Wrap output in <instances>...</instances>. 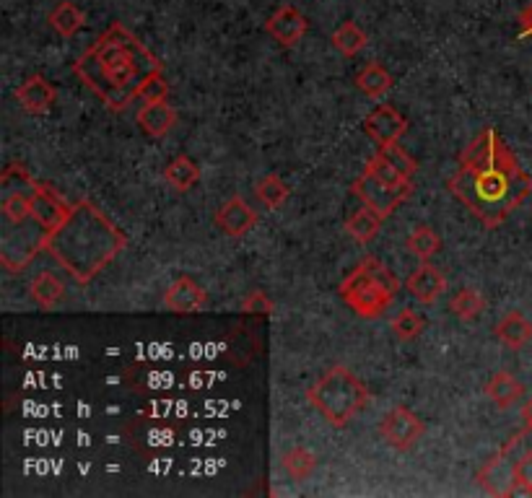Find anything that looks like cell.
Masks as SVG:
<instances>
[{
  "mask_svg": "<svg viewBox=\"0 0 532 498\" xmlns=\"http://www.w3.org/2000/svg\"><path fill=\"white\" fill-rule=\"evenodd\" d=\"M449 192L473 213L488 231L499 229L532 192L525 172L494 128L475 135L462 151L457 172L447 179Z\"/></svg>",
  "mask_w": 532,
  "mask_h": 498,
  "instance_id": "obj_1",
  "label": "cell"
},
{
  "mask_svg": "<svg viewBox=\"0 0 532 498\" xmlns=\"http://www.w3.org/2000/svg\"><path fill=\"white\" fill-rule=\"evenodd\" d=\"M73 73L91 94H97L112 112L128 109L164 65L141 39L122 24H112L97 42L76 60Z\"/></svg>",
  "mask_w": 532,
  "mask_h": 498,
  "instance_id": "obj_2",
  "label": "cell"
},
{
  "mask_svg": "<svg viewBox=\"0 0 532 498\" xmlns=\"http://www.w3.org/2000/svg\"><path fill=\"white\" fill-rule=\"evenodd\" d=\"M128 247V237L91 200L73 203L71 213L47 237L45 252L71 275L78 286H89L109 262Z\"/></svg>",
  "mask_w": 532,
  "mask_h": 498,
  "instance_id": "obj_3",
  "label": "cell"
},
{
  "mask_svg": "<svg viewBox=\"0 0 532 498\" xmlns=\"http://www.w3.org/2000/svg\"><path fill=\"white\" fill-rule=\"evenodd\" d=\"M338 294L346 301V307L353 314H359L361 320H377L400 294V281L385 262L377 257H364L343 278Z\"/></svg>",
  "mask_w": 532,
  "mask_h": 498,
  "instance_id": "obj_4",
  "label": "cell"
},
{
  "mask_svg": "<svg viewBox=\"0 0 532 498\" xmlns=\"http://www.w3.org/2000/svg\"><path fill=\"white\" fill-rule=\"evenodd\" d=\"M307 400L327 426L346 428L369 405V387L346 366H333L309 387Z\"/></svg>",
  "mask_w": 532,
  "mask_h": 498,
  "instance_id": "obj_5",
  "label": "cell"
},
{
  "mask_svg": "<svg viewBox=\"0 0 532 498\" xmlns=\"http://www.w3.org/2000/svg\"><path fill=\"white\" fill-rule=\"evenodd\" d=\"M351 192L366 205V208L377 211L382 218H390L392 213L398 211L400 205L405 203V200L411 198L413 187L387 185L385 179L374 177L369 169H364L361 177L351 185Z\"/></svg>",
  "mask_w": 532,
  "mask_h": 498,
  "instance_id": "obj_6",
  "label": "cell"
},
{
  "mask_svg": "<svg viewBox=\"0 0 532 498\" xmlns=\"http://www.w3.org/2000/svg\"><path fill=\"white\" fill-rule=\"evenodd\" d=\"M426 423L424 418H418L411 408L398 405L379 421V436L385 439V444L395 452H411L418 441L424 439Z\"/></svg>",
  "mask_w": 532,
  "mask_h": 498,
  "instance_id": "obj_7",
  "label": "cell"
},
{
  "mask_svg": "<svg viewBox=\"0 0 532 498\" xmlns=\"http://www.w3.org/2000/svg\"><path fill=\"white\" fill-rule=\"evenodd\" d=\"M475 480H478V486H481L488 496H517V488H520V483H517V460H514L509 452L499 449V454H494V457L478 470Z\"/></svg>",
  "mask_w": 532,
  "mask_h": 498,
  "instance_id": "obj_8",
  "label": "cell"
},
{
  "mask_svg": "<svg viewBox=\"0 0 532 498\" xmlns=\"http://www.w3.org/2000/svg\"><path fill=\"white\" fill-rule=\"evenodd\" d=\"M71 208L73 205L50 182H37L32 192V218L39 229L47 231V237L68 218Z\"/></svg>",
  "mask_w": 532,
  "mask_h": 498,
  "instance_id": "obj_9",
  "label": "cell"
},
{
  "mask_svg": "<svg viewBox=\"0 0 532 498\" xmlns=\"http://www.w3.org/2000/svg\"><path fill=\"white\" fill-rule=\"evenodd\" d=\"M364 133L382 146H392L398 143L405 133H408V120L403 117V112L392 107V104H379L374 107L369 115L364 117Z\"/></svg>",
  "mask_w": 532,
  "mask_h": 498,
  "instance_id": "obj_10",
  "label": "cell"
},
{
  "mask_svg": "<svg viewBox=\"0 0 532 498\" xmlns=\"http://www.w3.org/2000/svg\"><path fill=\"white\" fill-rule=\"evenodd\" d=\"M257 221H260V213H257L247 200L239 198V195L226 200V203L216 211V216H213L216 229L231 239H239L244 237V234H250V231L257 226Z\"/></svg>",
  "mask_w": 532,
  "mask_h": 498,
  "instance_id": "obj_11",
  "label": "cell"
},
{
  "mask_svg": "<svg viewBox=\"0 0 532 498\" xmlns=\"http://www.w3.org/2000/svg\"><path fill=\"white\" fill-rule=\"evenodd\" d=\"M265 32L276 39L278 45L291 50L307 37L309 21L302 11L296 6H281L268 21H265Z\"/></svg>",
  "mask_w": 532,
  "mask_h": 498,
  "instance_id": "obj_12",
  "label": "cell"
},
{
  "mask_svg": "<svg viewBox=\"0 0 532 498\" xmlns=\"http://www.w3.org/2000/svg\"><path fill=\"white\" fill-rule=\"evenodd\" d=\"M206 304V288L200 286L193 275L174 278V283L167 288V294H164V307L174 314H195L200 312V309H206Z\"/></svg>",
  "mask_w": 532,
  "mask_h": 498,
  "instance_id": "obj_13",
  "label": "cell"
},
{
  "mask_svg": "<svg viewBox=\"0 0 532 498\" xmlns=\"http://www.w3.org/2000/svg\"><path fill=\"white\" fill-rule=\"evenodd\" d=\"M13 96H16V102L21 104L26 115H47L55 107L58 91H55V86L45 76L34 73V76H29L21 83Z\"/></svg>",
  "mask_w": 532,
  "mask_h": 498,
  "instance_id": "obj_14",
  "label": "cell"
},
{
  "mask_svg": "<svg viewBox=\"0 0 532 498\" xmlns=\"http://www.w3.org/2000/svg\"><path fill=\"white\" fill-rule=\"evenodd\" d=\"M135 122L148 138H167L174 125H177V109L167 99L143 102V107L135 112Z\"/></svg>",
  "mask_w": 532,
  "mask_h": 498,
  "instance_id": "obj_15",
  "label": "cell"
},
{
  "mask_svg": "<svg viewBox=\"0 0 532 498\" xmlns=\"http://www.w3.org/2000/svg\"><path fill=\"white\" fill-rule=\"evenodd\" d=\"M405 291L421 304H434L447 291V278L442 270H436L429 262H421L405 281Z\"/></svg>",
  "mask_w": 532,
  "mask_h": 498,
  "instance_id": "obj_16",
  "label": "cell"
},
{
  "mask_svg": "<svg viewBox=\"0 0 532 498\" xmlns=\"http://www.w3.org/2000/svg\"><path fill=\"white\" fill-rule=\"evenodd\" d=\"M483 395L499 410H509L525 397V384L514 377V374H509V371H496L494 377L486 382V387H483Z\"/></svg>",
  "mask_w": 532,
  "mask_h": 498,
  "instance_id": "obj_17",
  "label": "cell"
},
{
  "mask_svg": "<svg viewBox=\"0 0 532 498\" xmlns=\"http://www.w3.org/2000/svg\"><path fill=\"white\" fill-rule=\"evenodd\" d=\"M29 296H32V301L39 309L52 312V309H58L65 301V283L60 281L58 275L50 273V270H42L29 283Z\"/></svg>",
  "mask_w": 532,
  "mask_h": 498,
  "instance_id": "obj_18",
  "label": "cell"
},
{
  "mask_svg": "<svg viewBox=\"0 0 532 498\" xmlns=\"http://www.w3.org/2000/svg\"><path fill=\"white\" fill-rule=\"evenodd\" d=\"M496 338L501 343L512 348V351H522L525 345H530L532 340V322L527 320L522 312H507L499 320V325L494 327Z\"/></svg>",
  "mask_w": 532,
  "mask_h": 498,
  "instance_id": "obj_19",
  "label": "cell"
},
{
  "mask_svg": "<svg viewBox=\"0 0 532 498\" xmlns=\"http://www.w3.org/2000/svg\"><path fill=\"white\" fill-rule=\"evenodd\" d=\"M47 24L52 26V32H58L63 39H71L84 29L86 13L73 0H60L47 16Z\"/></svg>",
  "mask_w": 532,
  "mask_h": 498,
  "instance_id": "obj_20",
  "label": "cell"
},
{
  "mask_svg": "<svg viewBox=\"0 0 532 498\" xmlns=\"http://www.w3.org/2000/svg\"><path fill=\"white\" fill-rule=\"evenodd\" d=\"M32 192H0V216H3V224L21 226L32 221Z\"/></svg>",
  "mask_w": 532,
  "mask_h": 498,
  "instance_id": "obj_21",
  "label": "cell"
},
{
  "mask_svg": "<svg viewBox=\"0 0 532 498\" xmlns=\"http://www.w3.org/2000/svg\"><path fill=\"white\" fill-rule=\"evenodd\" d=\"M392 76L382 63H369L361 68V73L356 76V89L369 99H382L387 91L392 89Z\"/></svg>",
  "mask_w": 532,
  "mask_h": 498,
  "instance_id": "obj_22",
  "label": "cell"
},
{
  "mask_svg": "<svg viewBox=\"0 0 532 498\" xmlns=\"http://www.w3.org/2000/svg\"><path fill=\"white\" fill-rule=\"evenodd\" d=\"M164 179H167V185H172L177 192L193 190L200 182V166L185 154L174 156L167 164V169H164Z\"/></svg>",
  "mask_w": 532,
  "mask_h": 498,
  "instance_id": "obj_23",
  "label": "cell"
},
{
  "mask_svg": "<svg viewBox=\"0 0 532 498\" xmlns=\"http://www.w3.org/2000/svg\"><path fill=\"white\" fill-rule=\"evenodd\" d=\"M382 224H385V218L379 216L377 211H372V208H366L364 205L361 211H356L351 218H348L346 231L353 242L369 244L374 237H377L379 231H382Z\"/></svg>",
  "mask_w": 532,
  "mask_h": 498,
  "instance_id": "obj_24",
  "label": "cell"
},
{
  "mask_svg": "<svg viewBox=\"0 0 532 498\" xmlns=\"http://www.w3.org/2000/svg\"><path fill=\"white\" fill-rule=\"evenodd\" d=\"M405 247H408V252H411L413 257H418L421 262H429L431 257L439 255V249H442V237H439L429 224H418L416 229L408 234V239H405Z\"/></svg>",
  "mask_w": 532,
  "mask_h": 498,
  "instance_id": "obj_25",
  "label": "cell"
},
{
  "mask_svg": "<svg viewBox=\"0 0 532 498\" xmlns=\"http://www.w3.org/2000/svg\"><path fill=\"white\" fill-rule=\"evenodd\" d=\"M289 185L283 182L278 174H265L255 185V198L268 208V211H278L286 200H289Z\"/></svg>",
  "mask_w": 532,
  "mask_h": 498,
  "instance_id": "obj_26",
  "label": "cell"
},
{
  "mask_svg": "<svg viewBox=\"0 0 532 498\" xmlns=\"http://www.w3.org/2000/svg\"><path fill=\"white\" fill-rule=\"evenodd\" d=\"M366 32L361 29L359 24H353V21H343L333 32V45L340 55H346V58H353V55H359L361 50L366 47Z\"/></svg>",
  "mask_w": 532,
  "mask_h": 498,
  "instance_id": "obj_27",
  "label": "cell"
},
{
  "mask_svg": "<svg viewBox=\"0 0 532 498\" xmlns=\"http://www.w3.org/2000/svg\"><path fill=\"white\" fill-rule=\"evenodd\" d=\"M449 312L460 317V320L470 322L486 312V299H483L475 288H460V291L449 299Z\"/></svg>",
  "mask_w": 532,
  "mask_h": 498,
  "instance_id": "obj_28",
  "label": "cell"
},
{
  "mask_svg": "<svg viewBox=\"0 0 532 498\" xmlns=\"http://www.w3.org/2000/svg\"><path fill=\"white\" fill-rule=\"evenodd\" d=\"M283 462V470L291 475L294 480H307L309 475L315 473V467H317V454L312 452V449L307 447H294L289 449V452L283 454L281 457Z\"/></svg>",
  "mask_w": 532,
  "mask_h": 498,
  "instance_id": "obj_29",
  "label": "cell"
},
{
  "mask_svg": "<svg viewBox=\"0 0 532 498\" xmlns=\"http://www.w3.org/2000/svg\"><path fill=\"white\" fill-rule=\"evenodd\" d=\"M426 330V317L421 312H413V309H403V312L392 320V332L398 335V340L403 343H411V340L421 338Z\"/></svg>",
  "mask_w": 532,
  "mask_h": 498,
  "instance_id": "obj_30",
  "label": "cell"
},
{
  "mask_svg": "<svg viewBox=\"0 0 532 498\" xmlns=\"http://www.w3.org/2000/svg\"><path fill=\"white\" fill-rule=\"evenodd\" d=\"M37 187V179L24 164H8L0 174V192H32Z\"/></svg>",
  "mask_w": 532,
  "mask_h": 498,
  "instance_id": "obj_31",
  "label": "cell"
},
{
  "mask_svg": "<svg viewBox=\"0 0 532 498\" xmlns=\"http://www.w3.org/2000/svg\"><path fill=\"white\" fill-rule=\"evenodd\" d=\"M366 169H369V172H372L374 177L385 179L387 185H395V187H413L411 179H405L403 174H400L398 169H395V166H392L390 161L385 159V156L379 154V151L372 156V159L366 161Z\"/></svg>",
  "mask_w": 532,
  "mask_h": 498,
  "instance_id": "obj_32",
  "label": "cell"
},
{
  "mask_svg": "<svg viewBox=\"0 0 532 498\" xmlns=\"http://www.w3.org/2000/svg\"><path fill=\"white\" fill-rule=\"evenodd\" d=\"M379 154L385 156V159L390 161V164L395 166V169H398V172L403 174L405 179H411L413 182V177H416V172H418V161L413 159V156L408 154L405 148H400L398 143H392V146L379 148Z\"/></svg>",
  "mask_w": 532,
  "mask_h": 498,
  "instance_id": "obj_33",
  "label": "cell"
},
{
  "mask_svg": "<svg viewBox=\"0 0 532 498\" xmlns=\"http://www.w3.org/2000/svg\"><path fill=\"white\" fill-rule=\"evenodd\" d=\"M242 312L255 314V317H270L276 312V304L263 294V291H250V294L242 299Z\"/></svg>",
  "mask_w": 532,
  "mask_h": 498,
  "instance_id": "obj_34",
  "label": "cell"
},
{
  "mask_svg": "<svg viewBox=\"0 0 532 498\" xmlns=\"http://www.w3.org/2000/svg\"><path fill=\"white\" fill-rule=\"evenodd\" d=\"M167 96H169V83L167 78H164V73H156L141 91L143 102H156V99H167Z\"/></svg>",
  "mask_w": 532,
  "mask_h": 498,
  "instance_id": "obj_35",
  "label": "cell"
},
{
  "mask_svg": "<svg viewBox=\"0 0 532 498\" xmlns=\"http://www.w3.org/2000/svg\"><path fill=\"white\" fill-rule=\"evenodd\" d=\"M517 493H525V496H532V452L522 454L520 460H517Z\"/></svg>",
  "mask_w": 532,
  "mask_h": 498,
  "instance_id": "obj_36",
  "label": "cell"
},
{
  "mask_svg": "<svg viewBox=\"0 0 532 498\" xmlns=\"http://www.w3.org/2000/svg\"><path fill=\"white\" fill-rule=\"evenodd\" d=\"M520 37L532 39V3L520 13Z\"/></svg>",
  "mask_w": 532,
  "mask_h": 498,
  "instance_id": "obj_37",
  "label": "cell"
},
{
  "mask_svg": "<svg viewBox=\"0 0 532 498\" xmlns=\"http://www.w3.org/2000/svg\"><path fill=\"white\" fill-rule=\"evenodd\" d=\"M522 418H525V426H532V397L525 403V408H522Z\"/></svg>",
  "mask_w": 532,
  "mask_h": 498,
  "instance_id": "obj_38",
  "label": "cell"
}]
</instances>
